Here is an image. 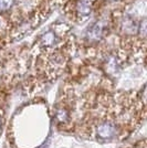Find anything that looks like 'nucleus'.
Wrapping results in <instances>:
<instances>
[{"mask_svg":"<svg viewBox=\"0 0 147 148\" xmlns=\"http://www.w3.org/2000/svg\"><path fill=\"white\" fill-rule=\"evenodd\" d=\"M145 111V97L104 93L84 103L82 117L72 130L98 143L120 142L141 127Z\"/></svg>","mask_w":147,"mask_h":148,"instance_id":"nucleus-1","label":"nucleus"},{"mask_svg":"<svg viewBox=\"0 0 147 148\" xmlns=\"http://www.w3.org/2000/svg\"><path fill=\"white\" fill-rule=\"evenodd\" d=\"M53 41H54V34L52 32H47L42 37V43L47 47L51 45L53 43Z\"/></svg>","mask_w":147,"mask_h":148,"instance_id":"nucleus-2","label":"nucleus"},{"mask_svg":"<svg viewBox=\"0 0 147 148\" xmlns=\"http://www.w3.org/2000/svg\"><path fill=\"white\" fill-rule=\"evenodd\" d=\"M13 0H0V10H7L12 5Z\"/></svg>","mask_w":147,"mask_h":148,"instance_id":"nucleus-3","label":"nucleus"}]
</instances>
